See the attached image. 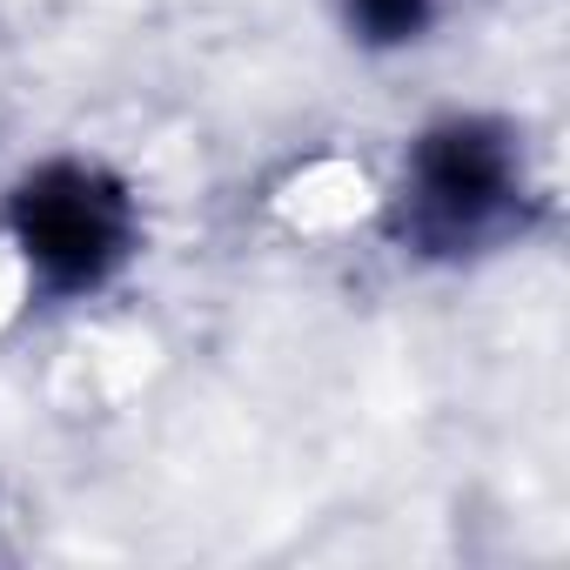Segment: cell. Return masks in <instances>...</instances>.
Segmentation results:
<instances>
[{"label": "cell", "instance_id": "cell-1", "mask_svg": "<svg viewBox=\"0 0 570 570\" xmlns=\"http://www.w3.org/2000/svg\"><path fill=\"white\" fill-rule=\"evenodd\" d=\"M14 248L28 255V275L48 296H88L128 262L135 248V208L128 188L88 161H48L35 168L8 202Z\"/></svg>", "mask_w": 570, "mask_h": 570}, {"label": "cell", "instance_id": "cell-2", "mask_svg": "<svg viewBox=\"0 0 570 570\" xmlns=\"http://www.w3.org/2000/svg\"><path fill=\"white\" fill-rule=\"evenodd\" d=\"M517 148L497 121H443L410 148L403 168V228L430 255L483 248L517 215Z\"/></svg>", "mask_w": 570, "mask_h": 570}, {"label": "cell", "instance_id": "cell-3", "mask_svg": "<svg viewBox=\"0 0 570 570\" xmlns=\"http://www.w3.org/2000/svg\"><path fill=\"white\" fill-rule=\"evenodd\" d=\"M343 14L356 28V41L370 48H403L430 28V0H343Z\"/></svg>", "mask_w": 570, "mask_h": 570}]
</instances>
